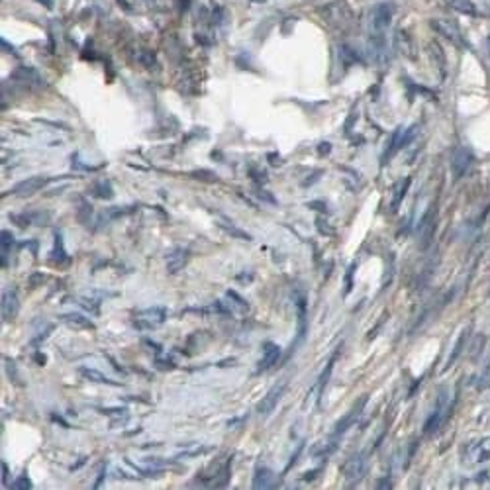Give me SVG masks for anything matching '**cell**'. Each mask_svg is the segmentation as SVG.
<instances>
[{"instance_id": "2e32d148", "label": "cell", "mask_w": 490, "mask_h": 490, "mask_svg": "<svg viewBox=\"0 0 490 490\" xmlns=\"http://www.w3.org/2000/svg\"><path fill=\"white\" fill-rule=\"evenodd\" d=\"M51 257H53L55 265H63V267L69 265V255H67L65 247H63V237L59 233H55V247L51 251Z\"/></svg>"}, {"instance_id": "484cf974", "label": "cell", "mask_w": 490, "mask_h": 490, "mask_svg": "<svg viewBox=\"0 0 490 490\" xmlns=\"http://www.w3.org/2000/svg\"><path fill=\"white\" fill-rule=\"evenodd\" d=\"M335 359H337V353L329 359V363H327V367L324 369V373L320 375V378H318V396H322V392H324V386H326L327 378H329V375H331V369H333V363H335Z\"/></svg>"}, {"instance_id": "3957f363", "label": "cell", "mask_w": 490, "mask_h": 490, "mask_svg": "<svg viewBox=\"0 0 490 490\" xmlns=\"http://www.w3.org/2000/svg\"><path fill=\"white\" fill-rule=\"evenodd\" d=\"M49 182L47 176H31V178H26V180H20L16 182L12 188L4 190V196H18V198H26V196H31L35 192H39L41 188H45V184Z\"/></svg>"}, {"instance_id": "5bb4252c", "label": "cell", "mask_w": 490, "mask_h": 490, "mask_svg": "<svg viewBox=\"0 0 490 490\" xmlns=\"http://www.w3.org/2000/svg\"><path fill=\"white\" fill-rule=\"evenodd\" d=\"M79 373H81V376H85V378L90 380V382H100V384H110V386H122V382H116V380L104 376L100 371L90 369V367H81Z\"/></svg>"}, {"instance_id": "7dc6e473", "label": "cell", "mask_w": 490, "mask_h": 490, "mask_svg": "<svg viewBox=\"0 0 490 490\" xmlns=\"http://www.w3.org/2000/svg\"><path fill=\"white\" fill-rule=\"evenodd\" d=\"M487 45H489V49H490V37L487 39Z\"/></svg>"}, {"instance_id": "4fadbf2b", "label": "cell", "mask_w": 490, "mask_h": 490, "mask_svg": "<svg viewBox=\"0 0 490 490\" xmlns=\"http://www.w3.org/2000/svg\"><path fill=\"white\" fill-rule=\"evenodd\" d=\"M59 320L65 324V326H69L71 329H94V324L86 318V316H83V314H77V312H69V314H61L59 316Z\"/></svg>"}, {"instance_id": "f1b7e54d", "label": "cell", "mask_w": 490, "mask_h": 490, "mask_svg": "<svg viewBox=\"0 0 490 490\" xmlns=\"http://www.w3.org/2000/svg\"><path fill=\"white\" fill-rule=\"evenodd\" d=\"M88 216H92V206L88 202H83L81 204V210L77 212V220L81 224H88Z\"/></svg>"}, {"instance_id": "74e56055", "label": "cell", "mask_w": 490, "mask_h": 490, "mask_svg": "<svg viewBox=\"0 0 490 490\" xmlns=\"http://www.w3.org/2000/svg\"><path fill=\"white\" fill-rule=\"evenodd\" d=\"M155 365H157L161 371H173V369L176 367L173 361H163V359H157V361H155Z\"/></svg>"}, {"instance_id": "ee69618b", "label": "cell", "mask_w": 490, "mask_h": 490, "mask_svg": "<svg viewBox=\"0 0 490 490\" xmlns=\"http://www.w3.org/2000/svg\"><path fill=\"white\" fill-rule=\"evenodd\" d=\"M308 206H310V208H320V212H326L327 210L326 204H322V202H310Z\"/></svg>"}, {"instance_id": "9c48e42d", "label": "cell", "mask_w": 490, "mask_h": 490, "mask_svg": "<svg viewBox=\"0 0 490 490\" xmlns=\"http://www.w3.org/2000/svg\"><path fill=\"white\" fill-rule=\"evenodd\" d=\"M2 320L4 322H12L20 310V300H18V292L16 290H6L2 294Z\"/></svg>"}, {"instance_id": "ac0fdd59", "label": "cell", "mask_w": 490, "mask_h": 490, "mask_svg": "<svg viewBox=\"0 0 490 490\" xmlns=\"http://www.w3.org/2000/svg\"><path fill=\"white\" fill-rule=\"evenodd\" d=\"M396 45H398V49L406 55V57H416V49H414V43H412V39H410V35L406 33V31H398V35H396Z\"/></svg>"}, {"instance_id": "ffe728a7", "label": "cell", "mask_w": 490, "mask_h": 490, "mask_svg": "<svg viewBox=\"0 0 490 490\" xmlns=\"http://www.w3.org/2000/svg\"><path fill=\"white\" fill-rule=\"evenodd\" d=\"M441 404L443 402H439V406H437V410L435 412H432V416L426 420V424H424V433H428V435H432L441 424H443V420H441Z\"/></svg>"}, {"instance_id": "ab89813d", "label": "cell", "mask_w": 490, "mask_h": 490, "mask_svg": "<svg viewBox=\"0 0 490 490\" xmlns=\"http://www.w3.org/2000/svg\"><path fill=\"white\" fill-rule=\"evenodd\" d=\"M329 151H331V145H329V144H326V142L318 145V155H320V157H324V155H327Z\"/></svg>"}, {"instance_id": "b9f144b4", "label": "cell", "mask_w": 490, "mask_h": 490, "mask_svg": "<svg viewBox=\"0 0 490 490\" xmlns=\"http://www.w3.org/2000/svg\"><path fill=\"white\" fill-rule=\"evenodd\" d=\"M104 477H106V465H102V469H100V473H98V481L94 483V489H98V487H100V483L104 481Z\"/></svg>"}, {"instance_id": "60d3db41", "label": "cell", "mask_w": 490, "mask_h": 490, "mask_svg": "<svg viewBox=\"0 0 490 490\" xmlns=\"http://www.w3.org/2000/svg\"><path fill=\"white\" fill-rule=\"evenodd\" d=\"M322 473V469H314V471H310V473H304V481H312V479H316V475H320Z\"/></svg>"}, {"instance_id": "7a4b0ae2", "label": "cell", "mask_w": 490, "mask_h": 490, "mask_svg": "<svg viewBox=\"0 0 490 490\" xmlns=\"http://www.w3.org/2000/svg\"><path fill=\"white\" fill-rule=\"evenodd\" d=\"M435 228H437V204L433 202L428 212L424 214L422 222H420V249H428L433 241V233H435Z\"/></svg>"}, {"instance_id": "44dd1931", "label": "cell", "mask_w": 490, "mask_h": 490, "mask_svg": "<svg viewBox=\"0 0 490 490\" xmlns=\"http://www.w3.org/2000/svg\"><path fill=\"white\" fill-rule=\"evenodd\" d=\"M447 4L451 8H455L457 12H463V14H477V8L471 0H447Z\"/></svg>"}, {"instance_id": "7402d4cb", "label": "cell", "mask_w": 490, "mask_h": 490, "mask_svg": "<svg viewBox=\"0 0 490 490\" xmlns=\"http://www.w3.org/2000/svg\"><path fill=\"white\" fill-rule=\"evenodd\" d=\"M192 312H198V314H220V316H228L230 312H228V308L222 304V302H212V304H208L206 308H200V310H192Z\"/></svg>"}, {"instance_id": "836d02e7", "label": "cell", "mask_w": 490, "mask_h": 490, "mask_svg": "<svg viewBox=\"0 0 490 490\" xmlns=\"http://www.w3.org/2000/svg\"><path fill=\"white\" fill-rule=\"evenodd\" d=\"M0 235H2V251H6L10 245H14V235H12L10 231H6V230H4Z\"/></svg>"}, {"instance_id": "d590c367", "label": "cell", "mask_w": 490, "mask_h": 490, "mask_svg": "<svg viewBox=\"0 0 490 490\" xmlns=\"http://www.w3.org/2000/svg\"><path fill=\"white\" fill-rule=\"evenodd\" d=\"M79 302H83V308L92 310L94 314L98 312V302H96V300H90V298H79Z\"/></svg>"}, {"instance_id": "7c38bea8", "label": "cell", "mask_w": 490, "mask_h": 490, "mask_svg": "<svg viewBox=\"0 0 490 490\" xmlns=\"http://www.w3.org/2000/svg\"><path fill=\"white\" fill-rule=\"evenodd\" d=\"M279 357H281V347H279L277 343L267 341V343L263 345V359H261L259 365H257V373H263V371L271 369V367L279 361Z\"/></svg>"}, {"instance_id": "603a6c76", "label": "cell", "mask_w": 490, "mask_h": 490, "mask_svg": "<svg viewBox=\"0 0 490 490\" xmlns=\"http://www.w3.org/2000/svg\"><path fill=\"white\" fill-rule=\"evenodd\" d=\"M92 190H94V194H96L98 198H112V196H114V190H112V186H110L108 180L96 182V184L92 186Z\"/></svg>"}, {"instance_id": "d4e9b609", "label": "cell", "mask_w": 490, "mask_h": 490, "mask_svg": "<svg viewBox=\"0 0 490 490\" xmlns=\"http://www.w3.org/2000/svg\"><path fill=\"white\" fill-rule=\"evenodd\" d=\"M485 345H487V337H485L483 333H479V335L475 337L473 345H471V359H473V361H477V359L481 357V353H483Z\"/></svg>"}, {"instance_id": "d6986e66", "label": "cell", "mask_w": 490, "mask_h": 490, "mask_svg": "<svg viewBox=\"0 0 490 490\" xmlns=\"http://www.w3.org/2000/svg\"><path fill=\"white\" fill-rule=\"evenodd\" d=\"M273 471L267 467H257L255 471V479H253V489H265L271 487V479H273Z\"/></svg>"}, {"instance_id": "cb8c5ba5", "label": "cell", "mask_w": 490, "mask_h": 490, "mask_svg": "<svg viewBox=\"0 0 490 490\" xmlns=\"http://www.w3.org/2000/svg\"><path fill=\"white\" fill-rule=\"evenodd\" d=\"M220 228L228 233V235H231V237H235V239H243V241H251V235L249 233H245L243 230H239V228H231L230 224H220Z\"/></svg>"}, {"instance_id": "52a82bcc", "label": "cell", "mask_w": 490, "mask_h": 490, "mask_svg": "<svg viewBox=\"0 0 490 490\" xmlns=\"http://www.w3.org/2000/svg\"><path fill=\"white\" fill-rule=\"evenodd\" d=\"M285 390H287V384H277V386H273V388L265 394V398L257 404V412H259L261 416H269V414L277 408V404H279V400H281V396H283Z\"/></svg>"}, {"instance_id": "8992f818", "label": "cell", "mask_w": 490, "mask_h": 490, "mask_svg": "<svg viewBox=\"0 0 490 490\" xmlns=\"http://www.w3.org/2000/svg\"><path fill=\"white\" fill-rule=\"evenodd\" d=\"M365 404H367V396H363V398H361V400H359V402H357V404H355V406H353V408H351V410H349V412H347V414H345V416H343V418L335 424V428H333V439H335V441L339 439V435H343V433H345V432H347V430H349V428L357 422V418L361 416V412H363Z\"/></svg>"}, {"instance_id": "8fae6325", "label": "cell", "mask_w": 490, "mask_h": 490, "mask_svg": "<svg viewBox=\"0 0 490 490\" xmlns=\"http://www.w3.org/2000/svg\"><path fill=\"white\" fill-rule=\"evenodd\" d=\"M186 263H188V251L182 247H174L167 257V271L171 275H176L186 267Z\"/></svg>"}, {"instance_id": "e575fe53", "label": "cell", "mask_w": 490, "mask_h": 490, "mask_svg": "<svg viewBox=\"0 0 490 490\" xmlns=\"http://www.w3.org/2000/svg\"><path fill=\"white\" fill-rule=\"evenodd\" d=\"M353 271H355V265H351L349 271H347V277H345V294H349L351 288H353Z\"/></svg>"}, {"instance_id": "ba28073f", "label": "cell", "mask_w": 490, "mask_h": 490, "mask_svg": "<svg viewBox=\"0 0 490 490\" xmlns=\"http://www.w3.org/2000/svg\"><path fill=\"white\" fill-rule=\"evenodd\" d=\"M432 26H433L443 37H447L449 41H453V43H457V45H465V39H463V35H461V31H459V26H457V24H453V22H449V20H433Z\"/></svg>"}, {"instance_id": "6da1fadb", "label": "cell", "mask_w": 490, "mask_h": 490, "mask_svg": "<svg viewBox=\"0 0 490 490\" xmlns=\"http://www.w3.org/2000/svg\"><path fill=\"white\" fill-rule=\"evenodd\" d=\"M165 320H167V310L163 306H153V308L140 310L134 316V327L142 329V331H151V329L163 326Z\"/></svg>"}, {"instance_id": "f35d334b", "label": "cell", "mask_w": 490, "mask_h": 490, "mask_svg": "<svg viewBox=\"0 0 490 490\" xmlns=\"http://www.w3.org/2000/svg\"><path fill=\"white\" fill-rule=\"evenodd\" d=\"M257 196H259L261 200H267V202H271V204H277V200H275L273 196H269V192H265V190H261V188L257 190Z\"/></svg>"}, {"instance_id": "1f68e13d", "label": "cell", "mask_w": 490, "mask_h": 490, "mask_svg": "<svg viewBox=\"0 0 490 490\" xmlns=\"http://www.w3.org/2000/svg\"><path fill=\"white\" fill-rule=\"evenodd\" d=\"M249 176H253L255 182H265V180H267V173H265V171H259V169H255V167L249 169Z\"/></svg>"}, {"instance_id": "4316f807", "label": "cell", "mask_w": 490, "mask_h": 490, "mask_svg": "<svg viewBox=\"0 0 490 490\" xmlns=\"http://www.w3.org/2000/svg\"><path fill=\"white\" fill-rule=\"evenodd\" d=\"M192 178L196 180H202V182H216L218 180V174L214 171H208V169H202V171H192L190 173Z\"/></svg>"}, {"instance_id": "f546056e", "label": "cell", "mask_w": 490, "mask_h": 490, "mask_svg": "<svg viewBox=\"0 0 490 490\" xmlns=\"http://www.w3.org/2000/svg\"><path fill=\"white\" fill-rule=\"evenodd\" d=\"M228 298H231L233 302H237V306H239L241 312H247V310H249V302H247L245 298H241L235 290H228Z\"/></svg>"}, {"instance_id": "277c9868", "label": "cell", "mask_w": 490, "mask_h": 490, "mask_svg": "<svg viewBox=\"0 0 490 490\" xmlns=\"http://www.w3.org/2000/svg\"><path fill=\"white\" fill-rule=\"evenodd\" d=\"M394 14V4L390 2H380L373 8V16H371V24H373V33L384 35V29L390 26Z\"/></svg>"}, {"instance_id": "30bf717a", "label": "cell", "mask_w": 490, "mask_h": 490, "mask_svg": "<svg viewBox=\"0 0 490 490\" xmlns=\"http://www.w3.org/2000/svg\"><path fill=\"white\" fill-rule=\"evenodd\" d=\"M341 471H343L345 479H349V481L361 479L363 473H365V455H363V453H357V455L349 457V459L345 461V465H343Z\"/></svg>"}, {"instance_id": "8d00e7d4", "label": "cell", "mask_w": 490, "mask_h": 490, "mask_svg": "<svg viewBox=\"0 0 490 490\" xmlns=\"http://www.w3.org/2000/svg\"><path fill=\"white\" fill-rule=\"evenodd\" d=\"M98 412L104 416H116V414H126V408H98Z\"/></svg>"}, {"instance_id": "d6a6232c", "label": "cell", "mask_w": 490, "mask_h": 490, "mask_svg": "<svg viewBox=\"0 0 490 490\" xmlns=\"http://www.w3.org/2000/svg\"><path fill=\"white\" fill-rule=\"evenodd\" d=\"M12 489H31V481H29L28 475L24 473L22 477H18V481L12 485Z\"/></svg>"}, {"instance_id": "83f0119b", "label": "cell", "mask_w": 490, "mask_h": 490, "mask_svg": "<svg viewBox=\"0 0 490 490\" xmlns=\"http://www.w3.org/2000/svg\"><path fill=\"white\" fill-rule=\"evenodd\" d=\"M10 222L16 224V226H20V228H28V226L33 224V216L31 214H12Z\"/></svg>"}, {"instance_id": "9a60e30c", "label": "cell", "mask_w": 490, "mask_h": 490, "mask_svg": "<svg viewBox=\"0 0 490 490\" xmlns=\"http://www.w3.org/2000/svg\"><path fill=\"white\" fill-rule=\"evenodd\" d=\"M410 184H412V178H410V176L402 178V180H400V182L396 184V190H394V198H392V204H390L392 212H396V210L400 208V204H402V200H404V196H406V192H408Z\"/></svg>"}, {"instance_id": "bcb514c9", "label": "cell", "mask_w": 490, "mask_h": 490, "mask_svg": "<svg viewBox=\"0 0 490 490\" xmlns=\"http://www.w3.org/2000/svg\"><path fill=\"white\" fill-rule=\"evenodd\" d=\"M39 2H41V4H45V6H47V8H51V6H53V4H51V2H49V0H39Z\"/></svg>"}, {"instance_id": "4dcf8cb0", "label": "cell", "mask_w": 490, "mask_h": 490, "mask_svg": "<svg viewBox=\"0 0 490 490\" xmlns=\"http://www.w3.org/2000/svg\"><path fill=\"white\" fill-rule=\"evenodd\" d=\"M45 281H47V275H43V273H31L29 279H28V285H29V288H37Z\"/></svg>"}, {"instance_id": "f6af8a7d", "label": "cell", "mask_w": 490, "mask_h": 490, "mask_svg": "<svg viewBox=\"0 0 490 490\" xmlns=\"http://www.w3.org/2000/svg\"><path fill=\"white\" fill-rule=\"evenodd\" d=\"M376 489H390V483H386V481H380V483H376Z\"/></svg>"}, {"instance_id": "e0dca14e", "label": "cell", "mask_w": 490, "mask_h": 490, "mask_svg": "<svg viewBox=\"0 0 490 490\" xmlns=\"http://www.w3.org/2000/svg\"><path fill=\"white\" fill-rule=\"evenodd\" d=\"M467 337H469V329L461 331V335H459V339H457V343H455V347H453V351H451V355H449V359H447L443 371H449V369L453 367V363L459 359V355L463 353V347H465V343H467Z\"/></svg>"}, {"instance_id": "5b68a950", "label": "cell", "mask_w": 490, "mask_h": 490, "mask_svg": "<svg viewBox=\"0 0 490 490\" xmlns=\"http://www.w3.org/2000/svg\"><path fill=\"white\" fill-rule=\"evenodd\" d=\"M475 161V155L471 153V149L467 147H457L453 151V157H451V174L455 180L463 178V174L469 171V167L473 165Z\"/></svg>"}, {"instance_id": "7bdbcfd3", "label": "cell", "mask_w": 490, "mask_h": 490, "mask_svg": "<svg viewBox=\"0 0 490 490\" xmlns=\"http://www.w3.org/2000/svg\"><path fill=\"white\" fill-rule=\"evenodd\" d=\"M6 481H8V465L2 463V485H6Z\"/></svg>"}]
</instances>
